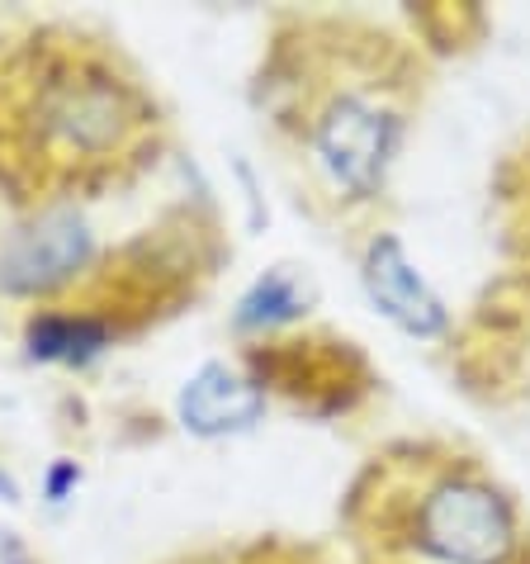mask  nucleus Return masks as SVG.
Segmentation results:
<instances>
[{
	"instance_id": "39448f33",
	"label": "nucleus",
	"mask_w": 530,
	"mask_h": 564,
	"mask_svg": "<svg viewBox=\"0 0 530 564\" xmlns=\"http://www.w3.org/2000/svg\"><path fill=\"white\" fill-rule=\"evenodd\" d=\"M361 275H365V290H369L374 308H379L388 323H398L402 333H412V337L445 333L441 294L417 275V265L408 261V252H402V242L394 238V232H379V238L369 242Z\"/></svg>"
},
{
	"instance_id": "20e7f679",
	"label": "nucleus",
	"mask_w": 530,
	"mask_h": 564,
	"mask_svg": "<svg viewBox=\"0 0 530 564\" xmlns=\"http://www.w3.org/2000/svg\"><path fill=\"white\" fill-rule=\"evenodd\" d=\"M313 148L336 185H346L351 195H374L398 148V119L365 96H336L322 109Z\"/></svg>"
},
{
	"instance_id": "6e6552de",
	"label": "nucleus",
	"mask_w": 530,
	"mask_h": 564,
	"mask_svg": "<svg viewBox=\"0 0 530 564\" xmlns=\"http://www.w3.org/2000/svg\"><path fill=\"white\" fill-rule=\"evenodd\" d=\"M308 304H313L308 280H299V271H289V265H275V271H265L238 300L232 323H238V333H270V327H279V323L303 318Z\"/></svg>"
},
{
	"instance_id": "423d86ee",
	"label": "nucleus",
	"mask_w": 530,
	"mask_h": 564,
	"mask_svg": "<svg viewBox=\"0 0 530 564\" xmlns=\"http://www.w3.org/2000/svg\"><path fill=\"white\" fill-rule=\"evenodd\" d=\"M265 413V389L238 375L228 360H205L176 394V417L195 436L252 432Z\"/></svg>"
},
{
	"instance_id": "9b49d317",
	"label": "nucleus",
	"mask_w": 530,
	"mask_h": 564,
	"mask_svg": "<svg viewBox=\"0 0 530 564\" xmlns=\"http://www.w3.org/2000/svg\"><path fill=\"white\" fill-rule=\"evenodd\" d=\"M0 503H20V484H14L5 469H0Z\"/></svg>"
},
{
	"instance_id": "0eeeda50",
	"label": "nucleus",
	"mask_w": 530,
	"mask_h": 564,
	"mask_svg": "<svg viewBox=\"0 0 530 564\" xmlns=\"http://www.w3.org/2000/svg\"><path fill=\"white\" fill-rule=\"evenodd\" d=\"M109 341H114V327H109L100 313H34L24 327V347L34 360H48V366H86L96 360Z\"/></svg>"
},
{
	"instance_id": "1a4fd4ad",
	"label": "nucleus",
	"mask_w": 530,
	"mask_h": 564,
	"mask_svg": "<svg viewBox=\"0 0 530 564\" xmlns=\"http://www.w3.org/2000/svg\"><path fill=\"white\" fill-rule=\"evenodd\" d=\"M76 484H81V469H76V460H57L48 469V503H67Z\"/></svg>"
},
{
	"instance_id": "f257e3e1",
	"label": "nucleus",
	"mask_w": 530,
	"mask_h": 564,
	"mask_svg": "<svg viewBox=\"0 0 530 564\" xmlns=\"http://www.w3.org/2000/svg\"><path fill=\"white\" fill-rule=\"evenodd\" d=\"M20 166L38 181L104 171L143 138L152 109L143 90L96 53H43L20 90Z\"/></svg>"
},
{
	"instance_id": "f03ea898",
	"label": "nucleus",
	"mask_w": 530,
	"mask_h": 564,
	"mask_svg": "<svg viewBox=\"0 0 530 564\" xmlns=\"http://www.w3.org/2000/svg\"><path fill=\"white\" fill-rule=\"evenodd\" d=\"M417 545L445 564H503L517 545L511 503L483 479H441L417 508Z\"/></svg>"
},
{
	"instance_id": "9d476101",
	"label": "nucleus",
	"mask_w": 530,
	"mask_h": 564,
	"mask_svg": "<svg viewBox=\"0 0 530 564\" xmlns=\"http://www.w3.org/2000/svg\"><path fill=\"white\" fill-rule=\"evenodd\" d=\"M0 564H38V560L14 531H0Z\"/></svg>"
},
{
	"instance_id": "7ed1b4c3",
	"label": "nucleus",
	"mask_w": 530,
	"mask_h": 564,
	"mask_svg": "<svg viewBox=\"0 0 530 564\" xmlns=\"http://www.w3.org/2000/svg\"><path fill=\"white\" fill-rule=\"evenodd\" d=\"M96 257V232L76 209H43L34 224L10 232L0 247V290L5 294H53L71 285Z\"/></svg>"
}]
</instances>
